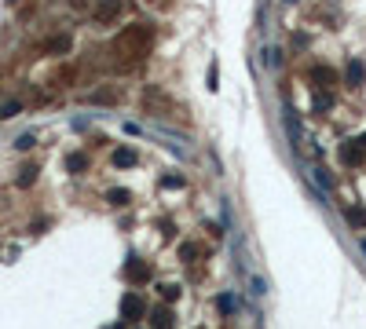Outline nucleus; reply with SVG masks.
Instances as JSON below:
<instances>
[{
  "instance_id": "nucleus-10",
  "label": "nucleus",
  "mask_w": 366,
  "mask_h": 329,
  "mask_svg": "<svg viewBox=\"0 0 366 329\" xmlns=\"http://www.w3.org/2000/svg\"><path fill=\"white\" fill-rule=\"evenodd\" d=\"M161 186H169V191H179V186H183V176H165V179H161Z\"/></svg>"
},
{
  "instance_id": "nucleus-4",
  "label": "nucleus",
  "mask_w": 366,
  "mask_h": 329,
  "mask_svg": "<svg viewBox=\"0 0 366 329\" xmlns=\"http://www.w3.org/2000/svg\"><path fill=\"white\" fill-rule=\"evenodd\" d=\"M110 165H114V168H132V165H135V150H128V147L114 150V154H110Z\"/></svg>"
},
{
  "instance_id": "nucleus-2",
  "label": "nucleus",
  "mask_w": 366,
  "mask_h": 329,
  "mask_svg": "<svg viewBox=\"0 0 366 329\" xmlns=\"http://www.w3.org/2000/svg\"><path fill=\"white\" fill-rule=\"evenodd\" d=\"M117 11H121V0H99L96 4V19L110 22V19H117Z\"/></svg>"
},
{
  "instance_id": "nucleus-1",
  "label": "nucleus",
  "mask_w": 366,
  "mask_h": 329,
  "mask_svg": "<svg viewBox=\"0 0 366 329\" xmlns=\"http://www.w3.org/2000/svg\"><path fill=\"white\" fill-rule=\"evenodd\" d=\"M150 29L147 26H128L125 33L117 37V44H114V52H128V55H143L147 48H150Z\"/></svg>"
},
{
  "instance_id": "nucleus-9",
  "label": "nucleus",
  "mask_w": 366,
  "mask_h": 329,
  "mask_svg": "<svg viewBox=\"0 0 366 329\" xmlns=\"http://www.w3.org/2000/svg\"><path fill=\"white\" fill-rule=\"evenodd\" d=\"M128 198H132V194L117 186V191H110V205H117V209H121V205H128Z\"/></svg>"
},
{
  "instance_id": "nucleus-3",
  "label": "nucleus",
  "mask_w": 366,
  "mask_h": 329,
  "mask_svg": "<svg viewBox=\"0 0 366 329\" xmlns=\"http://www.w3.org/2000/svg\"><path fill=\"white\" fill-rule=\"evenodd\" d=\"M150 329H172V311L169 307H154L150 311Z\"/></svg>"
},
{
  "instance_id": "nucleus-8",
  "label": "nucleus",
  "mask_w": 366,
  "mask_h": 329,
  "mask_svg": "<svg viewBox=\"0 0 366 329\" xmlns=\"http://www.w3.org/2000/svg\"><path fill=\"white\" fill-rule=\"evenodd\" d=\"M344 216L352 219V227H366V212L362 209H344Z\"/></svg>"
},
{
  "instance_id": "nucleus-12",
  "label": "nucleus",
  "mask_w": 366,
  "mask_h": 329,
  "mask_svg": "<svg viewBox=\"0 0 366 329\" xmlns=\"http://www.w3.org/2000/svg\"><path fill=\"white\" fill-rule=\"evenodd\" d=\"M362 253H366V238H362Z\"/></svg>"
},
{
  "instance_id": "nucleus-11",
  "label": "nucleus",
  "mask_w": 366,
  "mask_h": 329,
  "mask_svg": "<svg viewBox=\"0 0 366 329\" xmlns=\"http://www.w3.org/2000/svg\"><path fill=\"white\" fill-rule=\"evenodd\" d=\"M15 114H19V103H8V106H4V114H0V117H15Z\"/></svg>"
},
{
  "instance_id": "nucleus-5",
  "label": "nucleus",
  "mask_w": 366,
  "mask_h": 329,
  "mask_svg": "<svg viewBox=\"0 0 366 329\" xmlns=\"http://www.w3.org/2000/svg\"><path fill=\"white\" fill-rule=\"evenodd\" d=\"M140 315H143V300H140V296H132V293H128V296H125V318H128V322H135Z\"/></svg>"
},
{
  "instance_id": "nucleus-6",
  "label": "nucleus",
  "mask_w": 366,
  "mask_h": 329,
  "mask_svg": "<svg viewBox=\"0 0 366 329\" xmlns=\"http://www.w3.org/2000/svg\"><path fill=\"white\" fill-rule=\"evenodd\" d=\"M341 161H344V165H359V161H362L359 143H344V147H341Z\"/></svg>"
},
{
  "instance_id": "nucleus-7",
  "label": "nucleus",
  "mask_w": 366,
  "mask_h": 329,
  "mask_svg": "<svg viewBox=\"0 0 366 329\" xmlns=\"http://www.w3.org/2000/svg\"><path fill=\"white\" fill-rule=\"evenodd\" d=\"M44 52H70V37H52L44 44Z\"/></svg>"
}]
</instances>
